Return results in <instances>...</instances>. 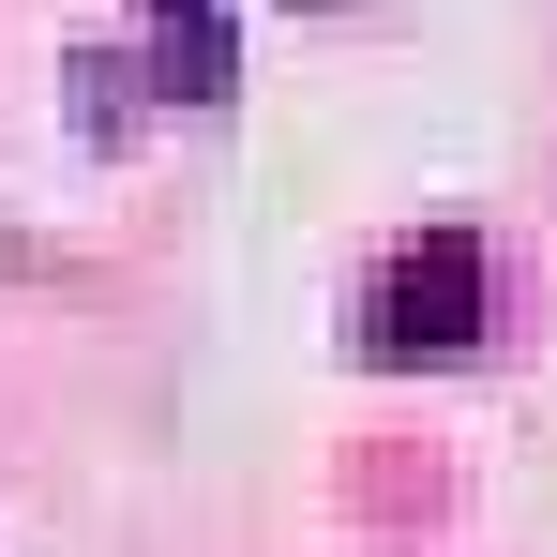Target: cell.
<instances>
[{"instance_id":"2","label":"cell","mask_w":557,"mask_h":557,"mask_svg":"<svg viewBox=\"0 0 557 557\" xmlns=\"http://www.w3.org/2000/svg\"><path fill=\"white\" fill-rule=\"evenodd\" d=\"M136 15H151V76H166L182 106H226V91H242V30H226L211 0H136Z\"/></svg>"},{"instance_id":"1","label":"cell","mask_w":557,"mask_h":557,"mask_svg":"<svg viewBox=\"0 0 557 557\" xmlns=\"http://www.w3.org/2000/svg\"><path fill=\"white\" fill-rule=\"evenodd\" d=\"M497 332V257L467 226H422L392 272L362 286V362H467Z\"/></svg>"}]
</instances>
